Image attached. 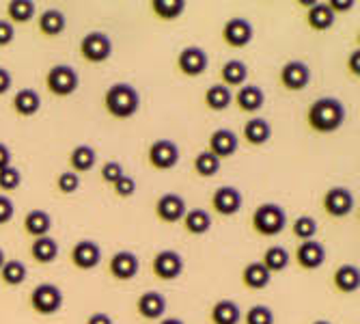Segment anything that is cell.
<instances>
[{
	"label": "cell",
	"mask_w": 360,
	"mask_h": 324,
	"mask_svg": "<svg viewBox=\"0 0 360 324\" xmlns=\"http://www.w3.org/2000/svg\"><path fill=\"white\" fill-rule=\"evenodd\" d=\"M345 121V108L337 97H319L307 111V123L313 132L330 135L343 125Z\"/></svg>",
	"instance_id": "cell-1"
},
{
	"label": "cell",
	"mask_w": 360,
	"mask_h": 324,
	"mask_svg": "<svg viewBox=\"0 0 360 324\" xmlns=\"http://www.w3.org/2000/svg\"><path fill=\"white\" fill-rule=\"evenodd\" d=\"M104 108L115 119H129L141 108V95L132 85L117 82L104 93Z\"/></svg>",
	"instance_id": "cell-2"
},
{
	"label": "cell",
	"mask_w": 360,
	"mask_h": 324,
	"mask_svg": "<svg viewBox=\"0 0 360 324\" xmlns=\"http://www.w3.org/2000/svg\"><path fill=\"white\" fill-rule=\"evenodd\" d=\"M250 225L259 236L274 238L287 227V214L278 204H261L255 208Z\"/></svg>",
	"instance_id": "cell-3"
},
{
	"label": "cell",
	"mask_w": 360,
	"mask_h": 324,
	"mask_svg": "<svg viewBox=\"0 0 360 324\" xmlns=\"http://www.w3.org/2000/svg\"><path fill=\"white\" fill-rule=\"evenodd\" d=\"M28 303L39 316H54L63 307V292L54 283H39L37 287H32Z\"/></svg>",
	"instance_id": "cell-4"
},
{
	"label": "cell",
	"mask_w": 360,
	"mask_h": 324,
	"mask_svg": "<svg viewBox=\"0 0 360 324\" xmlns=\"http://www.w3.org/2000/svg\"><path fill=\"white\" fill-rule=\"evenodd\" d=\"M80 78L72 65H54L46 74V89L56 97H68L78 91Z\"/></svg>",
	"instance_id": "cell-5"
},
{
	"label": "cell",
	"mask_w": 360,
	"mask_h": 324,
	"mask_svg": "<svg viewBox=\"0 0 360 324\" xmlns=\"http://www.w3.org/2000/svg\"><path fill=\"white\" fill-rule=\"evenodd\" d=\"M112 54V42L106 32L102 30H93V32H86L80 42V56L86 61V63H104L108 61Z\"/></svg>",
	"instance_id": "cell-6"
},
{
	"label": "cell",
	"mask_w": 360,
	"mask_h": 324,
	"mask_svg": "<svg viewBox=\"0 0 360 324\" xmlns=\"http://www.w3.org/2000/svg\"><path fill=\"white\" fill-rule=\"evenodd\" d=\"M354 206H356V199H354L352 190L345 186L328 188L321 199V208L330 218H345L347 214H352Z\"/></svg>",
	"instance_id": "cell-7"
},
{
	"label": "cell",
	"mask_w": 360,
	"mask_h": 324,
	"mask_svg": "<svg viewBox=\"0 0 360 324\" xmlns=\"http://www.w3.org/2000/svg\"><path fill=\"white\" fill-rule=\"evenodd\" d=\"M179 147L177 143L169 141V139H160V141H153L149 145V151H147V160L149 165L158 171H171L177 167L179 162Z\"/></svg>",
	"instance_id": "cell-8"
},
{
	"label": "cell",
	"mask_w": 360,
	"mask_h": 324,
	"mask_svg": "<svg viewBox=\"0 0 360 324\" xmlns=\"http://www.w3.org/2000/svg\"><path fill=\"white\" fill-rule=\"evenodd\" d=\"M151 270L162 281H175L184 273V257L177 251H173V249L160 251L151 259Z\"/></svg>",
	"instance_id": "cell-9"
},
{
	"label": "cell",
	"mask_w": 360,
	"mask_h": 324,
	"mask_svg": "<svg viewBox=\"0 0 360 324\" xmlns=\"http://www.w3.org/2000/svg\"><path fill=\"white\" fill-rule=\"evenodd\" d=\"M207 65H210L207 52L203 48H199V46H188L177 56V68L188 78H196V76L205 74Z\"/></svg>",
	"instance_id": "cell-10"
},
{
	"label": "cell",
	"mask_w": 360,
	"mask_h": 324,
	"mask_svg": "<svg viewBox=\"0 0 360 324\" xmlns=\"http://www.w3.org/2000/svg\"><path fill=\"white\" fill-rule=\"evenodd\" d=\"M278 80L287 91H302L311 82V70L302 61H287L281 68Z\"/></svg>",
	"instance_id": "cell-11"
},
{
	"label": "cell",
	"mask_w": 360,
	"mask_h": 324,
	"mask_svg": "<svg viewBox=\"0 0 360 324\" xmlns=\"http://www.w3.org/2000/svg\"><path fill=\"white\" fill-rule=\"evenodd\" d=\"M252 24L246 18H231L222 26V42L229 48H244L252 42Z\"/></svg>",
	"instance_id": "cell-12"
},
{
	"label": "cell",
	"mask_w": 360,
	"mask_h": 324,
	"mask_svg": "<svg viewBox=\"0 0 360 324\" xmlns=\"http://www.w3.org/2000/svg\"><path fill=\"white\" fill-rule=\"evenodd\" d=\"M212 208L220 216H233L242 210V192L236 186H220L212 194Z\"/></svg>",
	"instance_id": "cell-13"
},
{
	"label": "cell",
	"mask_w": 360,
	"mask_h": 324,
	"mask_svg": "<svg viewBox=\"0 0 360 324\" xmlns=\"http://www.w3.org/2000/svg\"><path fill=\"white\" fill-rule=\"evenodd\" d=\"M139 268L141 262L132 251H117L110 257V266H108L112 279L117 281H132L139 275Z\"/></svg>",
	"instance_id": "cell-14"
},
{
	"label": "cell",
	"mask_w": 360,
	"mask_h": 324,
	"mask_svg": "<svg viewBox=\"0 0 360 324\" xmlns=\"http://www.w3.org/2000/svg\"><path fill=\"white\" fill-rule=\"evenodd\" d=\"M186 212H188V208H186L184 197H179V194H175V192L162 194V197L155 201V216L162 223H169V225L179 223Z\"/></svg>",
	"instance_id": "cell-15"
},
{
	"label": "cell",
	"mask_w": 360,
	"mask_h": 324,
	"mask_svg": "<svg viewBox=\"0 0 360 324\" xmlns=\"http://www.w3.org/2000/svg\"><path fill=\"white\" fill-rule=\"evenodd\" d=\"M102 262V249L97 247L93 240H80L72 249V264L80 270H91L100 266Z\"/></svg>",
	"instance_id": "cell-16"
},
{
	"label": "cell",
	"mask_w": 360,
	"mask_h": 324,
	"mask_svg": "<svg viewBox=\"0 0 360 324\" xmlns=\"http://www.w3.org/2000/svg\"><path fill=\"white\" fill-rule=\"evenodd\" d=\"M238 147H240V139L233 130L218 127L210 137V149L207 151H212L218 160H222V158H231L238 151Z\"/></svg>",
	"instance_id": "cell-17"
},
{
	"label": "cell",
	"mask_w": 360,
	"mask_h": 324,
	"mask_svg": "<svg viewBox=\"0 0 360 324\" xmlns=\"http://www.w3.org/2000/svg\"><path fill=\"white\" fill-rule=\"evenodd\" d=\"M296 262H298V266L304 268V270L321 268L323 262H326V249H323V244L317 242V240L300 242L298 249H296Z\"/></svg>",
	"instance_id": "cell-18"
},
{
	"label": "cell",
	"mask_w": 360,
	"mask_h": 324,
	"mask_svg": "<svg viewBox=\"0 0 360 324\" xmlns=\"http://www.w3.org/2000/svg\"><path fill=\"white\" fill-rule=\"evenodd\" d=\"M233 102L242 113H257L266 104V93L259 85H242L233 95Z\"/></svg>",
	"instance_id": "cell-19"
},
{
	"label": "cell",
	"mask_w": 360,
	"mask_h": 324,
	"mask_svg": "<svg viewBox=\"0 0 360 324\" xmlns=\"http://www.w3.org/2000/svg\"><path fill=\"white\" fill-rule=\"evenodd\" d=\"M136 311L145 320H162V316H165V311H167L165 294H160V292H155V289L143 292L136 301Z\"/></svg>",
	"instance_id": "cell-20"
},
{
	"label": "cell",
	"mask_w": 360,
	"mask_h": 324,
	"mask_svg": "<svg viewBox=\"0 0 360 324\" xmlns=\"http://www.w3.org/2000/svg\"><path fill=\"white\" fill-rule=\"evenodd\" d=\"M242 135H244V139H246L248 145L259 147V145H266V143L270 141V137H272V127H270V123H268L264 117H252V119H248V121L244 123Z\"/></svg>",
	"instance_id": "cell-21"
},
{
	"label": "cell",
	"mask_w": 360,
	"mask_h": 324,
	"mask_svg": "<svg viewBox=\"0 0 360 324\" xmlns=\"http://www.w3.org/2000/svg\"><path fill=\"white\" fill-rule=\"evenodd\" d=\"M181 223H184V230L188 234H192V236H203V234H207L212 230V225H214L212 214L207 210H203V208L188 210L184 214Z\"/></svg>",
	"instance_id": "cell-22"
},
{
	"label": "cell",
	"mask_w": 360,
	"mask_h": 324,
	"mask_svg": "<svg viewBox=\"0 0 360 324\" xmlns=\"http://www.w3.org/2000/svg\"><path fill=\"white\" fill-rule=\"evenodd\" d=\"M11 106L20 117H32V115H37L41 108V97L35 89H20L13 95Z\"/></svg>",
	"instance_id": "cell-23"
},
{
	"label": "cell",
	"mask_w": 360,
	"mask_h": 324,
	"mask_svg": "<svg viewBox=\"0 0 360 324\" xmlns=\"http://www.w3.org/2000/svg\"><path fill=\"white\" fill-rule=\"evenodd\" d=\"M52 230V216L46 210H30L24 216V232L30 238H44Z\"/></svg>",
	"instance_id": "cell-24"
},
{
	"label": "cell",
	"mask_w": 360,
	"mask_h": 324,
	"mask_svg": "<svg viewBox=\"0 0 360 324\" xmlns=\"http://www.w3.org/2000/svg\"><path fill=\"white\" fill-rule=\"evenodd\" d=\"M335 20H337V15L333 13L328 3H317L315 0V5L309 7V11H307V24H309V28H313L317 32L333 28Z\"/></svg>",
	"instance_id": "cell-25"
},
{
	"label": "cell",
	"mask_w": 360,
	"mask_h": 324,
	"mask_svg": "<svg viewBox=\"0 0 360 324\" xmlns=\"http://www.w3.org/2000/svg\"><path fill=\"white\" fill-rule=\"evenodd\" d=\"M210 320H212V324H240L242 309L236 301L222 299V301L214 303V307L210 311Z\"/></svg>",
	"instance_id": "cell-26"
},
{
	"label": "cell",
	"mask_w": 360,
	"mask_h": 324,
	"mask_svg": "<svg viewBox=\"0 0 360 324\" xmlns=\"http://www.w3.org/2000/svg\"><path fill=\"white\" fill-rule=\"evenodd\" d=\"M272 281V273L261 264V262H250L242 270V283L248 289H264Z\"/></svg>",
	"instance_id": "cell-27"
},
{
	"label": "cell",
	"mask_w": 360,
	"mask_h": 324,
	"mask_svg": "<svg viewBox=\"0 0 360 324\" xmlns=\"http://www.w3.org/2000/svg\"><path fill=\"white\" fill-rule=\"evenodd\" d=\"M333 283L335 287L341 292V294H354V292L360 287V270L358 266L352 264H343L335 270L333 275Z\"/></svg>",
	"instance_id": "cell-28"
},
{
	"label": "cell",
	"mask_w": 360,
	"mask_h": 324,
	"mask_svg": "<svg viewBox=\"0 0 360 324\" xmlns=\"http://www.w3.org/2000/svg\"><path fill=\"white\" fill-rule=\"evenodd\" d=\"M203 102H205V106H207L210 111L220 113V111H226L229 106H231V102H233V93H231V89L224 87L222 82H216V85H212V87L205 91Z\"/></svg>",
	"instance_id": "cell-29"
},
{
	"label": "cell",
	"mask_w": 360,
	"mask_h": 324,
	"mask_svg": "<svg viewBox=\"0 0 360 324\" xmlns=\"http://www.w3.org/2000/svg\"><path fill=\"white\" fill-rule=\"evenodd\" d=\"M248 78V68H246V63L240 61V58H231V61H226L222 68H220V80L224 87H242Z\"/></svg>",
	"instance_id": "cell-30"
},
{
	"label": "cell",
	"mask_w": 360,
	"mask_h": 324,
	"mask_svg": "<svg viewBox=\"0 0 360 324\" xmlns=\"http://www.w3.org/2000/svg\"><path fill=\"white\" fill-rule=\"evenodd\" d=\"M30 257L35 259L37 264H52L58 257V242L52 236H44V238H35L30 244Z\"/></svg>",
	"instance_id": "cell-31"
},
{
	"label": "cell",
	"mask_w": 360,
	"mask_h": 324,
	"mask_svg": "<svg viewBox=\"0 0 360 324\" xmlns=\"http://www.w3.org/2000/svg\"><path fill=\"white\" fill-rule=\"evenodd\" d=\"M65 26H68V20H65V13L58 9H48L39 15V30L46 37H58L63 35Z\"/></svg>",
	"instance_id": "cell-32"
},
{
	"label": "cell",
	"mask_w": 360,
	"mask_h": 324,
	"mask_svg": "<svg viewBox=\"0 0 360 324\" xmlns=\"http://www.w3.org/2000/svg\"><path fill=\"white\" fill-rule=\"evenodd\" d=\"M97 162V151L89 145H78L70 154V167L74 173H86L95 167Z\"/></svg>",
	"instance_id": "cell-33"
},
{
	"label": "cell",
	"mask_w": 360,
	"mask_h": 324,
	"mask_svg": "<svg viewBox=\"0 0 360 324\" xmlns=\"http://www.w3.org/2000/svg\"><path fill=\"white\" fill-rule=\"evenodd\" d=\"M151 11L165 22H173L177 18H181V13L186 11V3L184 0H151Z\"/></svg>",
	"instance_id": "cell-34"
},
{
	"label": "cell",
	"mask_w": 360,
	"mask_h": 324,
	"mask_svg": "<svg viewBox=\"0 0 360 324\" xmlns=\"http://www.w3.org/2000/svg\"><path fill=\"white\" fill-rule=\"evenodd\" d=\"M26 277H28V270L20 259H7V262L3 264V268H0V281H3L5 285H11V287L22 285L26 281Z\"/></svg>",
	"instance_id": "cell-35"
},
{
	"label": "cell",
	"mask_w": 360,
	"mask_h": 324,
	"mask_svg": "<svg viewBox=\"0 0 360 324\" xmlns=\"http://www.w3.org/2000/svg\"><path fill=\"white\" fill-rule=\"evenodd\" d=\"M35 9L37 5L32 0H9L7 5V15L11 20V24H26L35 18Z\"/></svg>",
	"instance_id": "cell-36"
},
{
	"label": "cell",
	"mask_w": 360,
	"mask_h": 324,
	"mask_svg": "<svg viewBox=\"0 0 360 324\" xmlns=\"http://www.w3.org/2000/svg\"><path fill=\"white\" fill-rule=\"evenodd\" d=\"M289 259L291 257H289L287 249L274 244V247L266 249L264 257H261V264H264L270 273H281V270H285L289 266Z\"/></svg>",
	"instance_id": "cell-37"
},
{
	"label": "cell",
	"mask_w": 360,
	"mask_h": 324,
	"mask_svg": "<svg viewBox=\"0 0 360 324\" xmlns=\"http://www.w3.org/2000/svg\"><path fill=\"white\" fill-rule=\"evenodd\" d=\"M194 171H196V175H201V177H214L220 171V160L212 151L205 149L201 154H196V158H194Z\"/></svg>",
	"instance_id": "cell-38"
},
{
	"label": "cell",
	"mask_w": 360,
	"mask_h": 324,
	"mask_svg": "<svg viewBox=\"0 0 360 324\" xmlns=\"http://www.w3.org/2000/svg\"><path fill=\"white\" fill-rule=\"evenodd\" d=\"M291 234L296 238H300L302 242L313 240L317 236V220L313 216H309V214L298 216L296 220L291 223Z\"/></svg>",
	"instance_id": "cell-39"
},
{
	"label": "cell",
	"mask_w": 360,
	"mask_h": 324,
	"mask_svg": "<svg viewBox=\"0 0 360 324\" xmlns=\"http://www.w3.org/2000/svg\"><path fill=\"white\" fill-rule=\"evenodd\" d=\"M244 324H274V313L268 305H255L244 316Z\"/></svg>",
	"instance_id": "cell-40"
},
{
	"label": "cell",
	"mask_w": 360,
	"mask_h": 324,
	"mask_svg": "<svg viewBox=\"0 0 360 324\" xmlns=\"http://www.w3.org/2000/svg\"><path fill=\"white\" fill-rule=\"evenodd\" d=\"M22 184V173L20 169H15L13 165L5 167V169H0V190H5V192H13L18 190Z\"/></svg>",
	"instance_id": "cell-41"
},
{
	"label": "cell",
	"mask_w": 360,
	"mask_h": 324,
	"mask_svg": "<svg viewBox=\"0 0 360 324\" xmlns=\"http://www.w3.org/2000/svg\"><path fill=\"white\" fill-rule=\"evenodd\" d=\"M125 175V169H123V165L119 160H108V162H104L102 165V171H100V177H102V182H106V184H117L121 177Z\"/></svg>",
	"instance_id": "cell-42"
},
{
	"label": "cell",
	"mask_w": 360,
	"mask_h": 324,
	"mask_svg": "<svg viewBox=\"0 0 360 324\" xmlns=\"http://www.w3.org/2000/svg\"><path fill=\"white\" fill-rule=\"evenodd\" d=\"M56 188H58V192H63V194H74V192L80 188V177H78V173H74V171H63V173H58V177H56Z\"/></svg>",
	"instance_id": "cell-43"
},
{
	"label": "cell",
	"mask_w": 360,
	"mask_h": 324,
	"mask_svg": "<svg viewBox=\"0 0 360 324\" xmlns=\"http://www.w3.org/2000/svg\"><path fill=\"white\" fill-rule=\"evenodd\" d=\"M112 190H115L117 197H121V199L134 197V192H136V180L132 175H123L117 184H112Z\"/></svg>",
	"instance_id": "cell-44"
},
{
	"label": "cell",
	"mask_w": 360,
	"mask_h": 324,
	"mask_svg": "<svg viewBox=\"0 0 360 324\" xmlns=\"http://www.w3.org/2000/svg\"><path fill=\"white\" fill-rule=\"evenodd\" d=\"M15 214V206L13 201L7 197V194H0V225H5L13 218Z\"/></svg>",
	"instance_id": "cell-45"
},
{
	"label": "cell",
	"mask_w": 360,
	"mask_h": 324,
	"mask_svg": "<svg viewBox=\"0 0 360 324\" xmlns=\"http://www.w3.org/2000/svg\"><path fill=\"white\" fill-rule=\"evenodd\" d=\"M15 39V28L11 22L0 20V46H9Z\"/></svg>",
	"instance_id": "cell-46"
},
{
	"label": "cell",
	"mask_w": 360,
	"mask_h": 324,
	"mask_svg": "<svg viewBox=\"0 0 360 324\" xmlns=\"http://www.w3.org/2000/svg\"><path fill=\"white\" fill-rule=\"evenodd\" d=\"M86 324H115V322H112V318H110L108 313H104V311H95V313H91V316L86 318Z\"/></svg>",
	"instance_id": "cell-47"
},
{
	"label": "cell",
	"mask_w": 360,
	"mask_h": 324,
	"mask_svg": "<svg viewBox=\"0 0 360 324\" xmlns=\"http://www.w3.org/2000/svg\"><path fill=\"white\" fill-rule=\"evenodd\" d=\"M328 7H330V9H333V13L337 15L339 11H347V9H352V7H354V3H352V0H330Z\"/></svg>",
	"instance_id": "cell-48"
},
{
	"label": "cell",
	"mask_w": 360,
	"mask_h": 324,
	"mask_svg": "<svg viewBox=\"0 0 360 324\" xmlns=\"http://www.w3.org/2000/svg\"><path fill=\"white\" fill-rule=\"evenodd\" d=\"M9 89H11V74L5 68H0V95H5Z\"/></svg>",
	"instance_id": "cell-49"
},
{
	"label": "cell",
	"mask_w": 360,
	"mask_h": 324,
	"mask_svg": "<svg viewBox=\"0 0 360 324\" xmlns=\"http://www.w3.org/2000/svg\"><path fill=\"white\" fill-rule=\"evenodd\" d=\"M347 65H349V72L358 78V74H360V52H358V50H354V52L349 54Z\"/></svg>",
	"instance_id": "cell-50"
},
{
	"label": "cell",
	"mask_w": 360,
	"mask_h": 324,
	"mask_svg": "<svg viewBox=\"0 0 360 324\" xmlns=\"http://www.w3.org/2000/svg\"><path fill=\"white\" fill-rule=\"evenodd\" d=\"M9 165H11V149L5 143H0V169H5Z\"/></svg>",
	"instance_id": "cell-51"
},
{
	"label": "cell",
	"mask_w": 360,
	"mask_h": 324,
	"mask_svg": "<svg viewBox=\"0 0 360 324\" xmlns=\"http://www.w3.org/2000/svg\"><path fill=\"white\" fill-rule=\"evenodd\" d=\"M160 324H184L179 318H165V320H160Z\"/></svg>",
	"instance_id": "cell-52"
},
{
	"label": "cell",
	"mask_w": 360,
	"mask_h": 324,
	"mask_svg": "<svg viewBox=\"0 0 360 324\" xmlns=\"http://www.w3.org/2000/svg\"><path fill=\"white\" fill-rule=\"evenodd\" d=\"M7 262V255H5V251L0 249V268H3V264Z\"/></svg>",
	"instance_id": "cell-53"
},
{
	"label": "cell",
	"mask_w": 360,
	"mask_h": 324,
	"mask_svg": "<svg viewBox=\"0 0 360 324\" xmlns=\"http://www.w3.org/2000/svg\"><path fill=\"white\" fill-rule=\"evenodd\" d=\"M313 324H330L328 320H317V322H313Z\"/></svg>",
	"instance_id": "cell-54"
}]
</instances>
